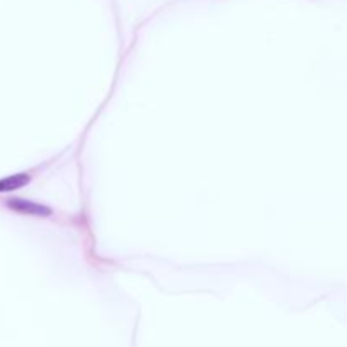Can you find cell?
I'll return each instance as SVG.
<instances>
[{
	"instance_id": "obj_1",
	"label": "cell",
	"mask_w": 347,
	"mask_h": 347,
	"mask_svg": "<svg viewBox=\"0 0 347 347\" xmlns=\"http://www.w3.org/2000/svg\"><path fill=\"white\" fill-rule=\"evenodd\" d=\"M7 207L24 215H39V217H49L51 215V208L29 200H22V198H10V200H7Z\"/></svg>"
},
{
	"instance_id": "obj_2",
	"label": "cell",
	"mask_w": 347,
	"mask_h": 347,
	"mask_svg": "<svg viewBox=\"0 0 347 347\" xmlns=\"http://www.w3.org/2000/svg\"><path fill=\"white\" fill-rule=\"evenodd\" d=\"M27 183H29V175L27 173H17V175L5 176V178H0V191L19 190L22 186H26Z\"/></svg>"
}]
</instances>
